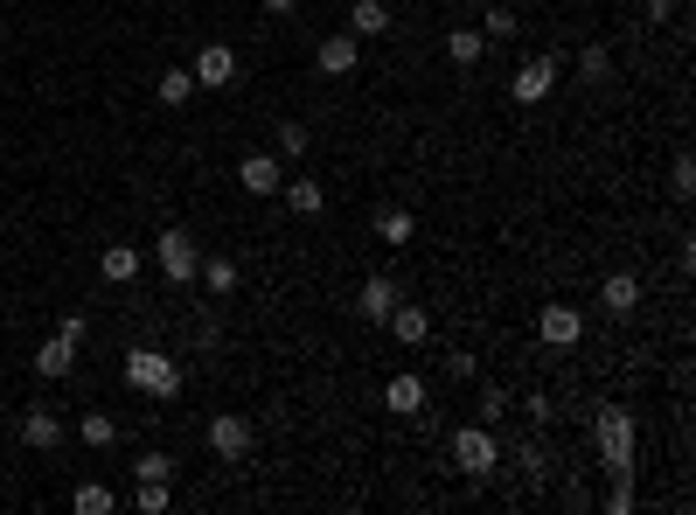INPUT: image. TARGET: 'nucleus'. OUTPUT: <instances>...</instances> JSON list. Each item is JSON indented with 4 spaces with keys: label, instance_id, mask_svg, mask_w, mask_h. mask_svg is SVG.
<instances>
[{
    "label": "nucleus",
    "instance_id": "f257e3e1",
    "mask_svg": "<svg viewBox=\"0 0 696 515\" xmlns=\"http://www.w3.org/2000/svg\"><path fill=\"white\" fill-rule=\"evenodd\" d=\"M126 384L140 397H154V405H175L181 397V362L161 355V349H126Z\"/></svg>",
    "mask_w": 696,
    "mask_h": 515
},
{
    "label": "nucleus",
    "instance_id": "f03ea898",
    "mask_svg": "<svg viewBox=\"0 0 696 515\" xmlns=\"http://www.w3.org/2000/svg\"><path fill=\"white\" fill-rule=\"evenodd\" d=\"M592 446H599V467H606L613 481H627V473H634V418L620 411V405H599Z\"/></svg>",
    "mask_w": 696,
    "mask_h": 515
},
{
    "label": "nucleus",
    "instance_id": "7ed1b4c3",
    "mask_svg": "<svg viewBox=\"0 0 696 515\" xmlns=\"http://www.w3.org/2000/svg\"><path fill=\"white\" fill-rule=\"evenodd\" d=\"M453 467L467 473V481H495L502 473V438H495V425H460L453 432Z\"/></svg>",
    "mask_w": 696,
    "mask_h": 515
},
{
    "label": "nucleus",
    "instance_id": "20e7f679",
    "mask_svg": "<svg viewBox=\"0 0 696 515\" xmlns=\"http://www.w3.org/2000/svg\"><path fill=\"white\" fill-rule=\"evenodd\" d=\"M202 446H210L223 467H237V460H251V446H258V425H251L244 411H216L210 425H202Z\"/></svg>",
    "mask_w": 696,
    "mask_h": 515
},
{
    "label": "nucleus",
    "instance_id": "39448f33",
    "mask_svg": "<svg viewBox=\"0 0 696 515\" xmlns=\"http://www.w3.org/2000/svg\"><path fill=\"white\" fill-rule=\"evenodd\" d=\"M557 84H564V63H557L551 49H543V56H522V63H516V78H509V98H516V105H543Z\"/></svg>",
    "mask_w": 696,
    "mask_h": 515
},
{
    "label": "nucleus",
    "instance_id": "423d86ee",
    "mask_svg": "<svg viewBox=\"0 0 696 515\" xmlns=\"http://www.w3.org/2000/svg\"><path fill=\"white\" fill-rule=\"evenodd\" d=\"M154 258H161V279L167 285H196V272H202V244L188 237V231H161L154 237Z\"/></svg>",
    "mask_w": 696,
    "mask_h": 515
},
{
    "label": "nucleus",
    "instance_id": "0eeeda50",
    "mask_svg": "<svg viewBox=\"0 0 696 515\" xmlns=\"http://www.w3.org/2000/svg\"><path fill=\"white\" fill-rule=\"evenodd\" d=\"M536 341H543V349H578V341H586V314L564 307V300H543V314H536Z\"/></svg>",
    "mask_w": 696,
    "mask_h": 515
},
{
    "label": "nucleus",
    "instance_id": "6e6552de",
    "mask_svg": "<svg viewBox=\"0 0 696 515\" xmlns=\"http://www.w3.org/2000/svg\"><path fill=\"white\" fill-rule=\"evenodd\" d=\"M188 78H196V91H231L237 84V49L231 43H202L196 63H188Z\"/></svg>",
    "mask_w": 696,
    "mask_h": 515
},
{
    "label": "nucleus",
    "instance_id": "1a4fd4ad",
    "mask_svg": "<svg viewBox=\"0 0 696 515\" xmlns=\"http://www.w3.org/2000/svg\"><path fill=\"white\" fill-rule=\"evenodd\" d=\"M398 300H404V293H398V279H390V272H369V279H363V293H355V314H363L369 328H384Z\"/></svg>",
    "mask_w": 696,
    "mask_h": 515
},
{
    "label": "nucleus",
    "instance_id": "9d476101",
    "mask_svg": "<svg viewBox=\"0 0 696 515\" xmlns=\"http://www.w3.org/2000/svg\"><path fill=\"white\" fill-rule=\"evenodd\" d=\"M279 182H286L279 154H244L237 161V188H244V196H279Z\"/></svg>",
    "mask_w": 696,
    "mask_h": 515
},
{
    "label": "nucleus",
    "instance_id": "9b49d317",
    "mask_svg": "<svg viewBox=\"0 0 696 515\" xmlns=\"http://www.w3.org/2000/svg\"><path fill=\"white\" fill-rule=\"evenodd\" d=\"M314 63H321V78H355V63H363V43H355V35H321Z\"/></svg>",
    "mask_w": 696,
    "mask_h": 515
},
{
    "label": "nucleus",
    "instance_id": "f8f14e48",
    "mask_svg": "<svg viewBox=\"0 0 696 515\" xmlns=\"http://www.w3.org/2000/svg\"><path fill=\"white\" fill-rule=\"evenodd\" d=\"M384 328L398 335L404 349H425V341H432V314L418 307V300H398V307H390V320H384Z\"/></svg>",
    "mask_w": 696,
    "mask_h": 515
},
{
    "label": "nucleus",
    "instance_id": "ddd939ff",
    "mask_svg": "<svg viewBox=\"0 0 696 515\" xmlns=\"http://www.w3.org/2000/svg\"><path fill=\"white\" fill-rule=\"evenodd\" d=\"M70 370H78V341H70V335H49L43 349H35V376H43V384H63Z\"/></svg>",
    "mask_w": 696,
    "mask_h": 515
},
{
    "label": "nucleus",
    "instance_id": "4468645a",
    "mask_svg": "<svg viewBox=\"0 0 696 515\" xmlns=\"http://www.w3.org/2000/svg\"><path fill=\"white\" fill-rule=\"evenodd\" d=\"M140 265H146L140 244H105V251H98V279H105V285H133Z\"/></svg>",
    "mask_w": 696,
    "mask_h": 515
},
{
    "label": "nucleus",
    "instance_id": "2eb2a0df",
    "mask_svg": "<svg viewBox=\"0 0 696 515\" xmlns=\"http://www.w3.org/2000/svg\"><path fill=\"white\" fill-rule=\"evenodd\" d=\"M384 411H398V418H418V411H425V376L398 370V376L384 384Z\"/></svg>",
    "mask_w": 696,
    "mask_h": 515
},
{
    "label": "nucleus",
    "instance_id": "dca6fc26",
    "mask_svg": "<svg viewBox=\"0 0 696 515\" xmlns=\"http://www.w3.org/2000/svg\"><path fill=\"white\" fill-rule=\"evenodd\" d=\"M599 307L627 320L634 307H641V279H634V272H606V279H599Z\"/></svg>",
    "mask_w": 696,
    "mask_h": 515
},
{
    "label": "nucleus",
    "instance_id": "f3484780",
    "mask_svg": "<svg viewBox=\"0 0 696 515\" xmlns=\"http://www.w3.org/2000/svg\"><path fill=\"white\" fill-rule=\"evenodd\" d=\"M349 35H355V43H384V35H390V8H384V0H355V8H349Z\"/></svg>",
    "mask_w": 696,
    "mask_h": 515
},
{
    "label": "nucleus",
    "instance_id": "a211bd4d",
    "mask_svg": "<svg viewBox=\"0 0 696 515\" xmlns=\"http://www.w3.org/2000/svg\"><path fill=\"white\" fill-rule=\"evenodd\" d=\"M22 446L56 453V446H63V418H56V411H28V418H22Z\"/></svg>",
    "mask_w": 696,
    "mask_h": 515
},
{
    "label": "nucleus",
    "instance_id": "6ab92c4d",
    "mask_svg": "<svg viewBox=\"0 0 696 515\" xmlns=\"http://www.w3.org/2000/svg\"><path fill=\"white\" fill-rule=\"evenodd\" d=\"M481 56H487V35L481 28H453V35H446V63H453V70H474Z\"/></svg>",
    "mask_w": 696,
    "mask_h": 515
},
{
    "label": "nucleus",
    "instance_id": "aec40b11",
    "mask_svg": "<svg viewBox=\"0 0 696 515\" xmlns=\"http://www.w3.org/2000/svg\"><path fill=\"white\" fill-rule=\"evenodd\" d=\"M279 196H286L293 216H321V209H328V188L321 182H279Z\"/></svg>",
    "mask_w": 696,
    "mask_h": 515
},
{
    "label": "nucleus",
    "instance_id": "412c9836",
    "mask_svg": "<svg viewBox=\"0 0 696 515\" xmlns=\"http://www.w3.org/2000/svg\"><path fill=\"white\" fill-rule=\"evenodd\" d=\"M202 285H210V300H231L237 293V258H202Z\"/></svg>",
    "mask_w": 696,
    "mask_h": 515
},
{
    "label": "nucleus",
    "instance_id": "4be33fe9",
    "mask_svg": "<svg viewBox=\"0 0 696 515\" xmlns=\"http://www.w3.org/2000/svg\"><path fill=\"white\" fill-rule=\"evenodd\" d=\"M376 237H384V244H411V237H418V216H411V209H376Z\"/></svg>",
    "mask_w": 696,
    "mask_h": 515
},
{
    "label": "nucleus",
    "instance_id": "5701e85b",
    "mask_svg": "<svg viewBox=\"0 0 696 515\" xmlns=\"http://www.w3.org/2000/svg\"><path fill=\"white\" fill-rule=\"evenodd\" d=\"M70 508H78V515H111V508H119V494H111L105 481H84L78 494H70Z\"/></svg>",
    "mask_w": 696,
    "mask_h": 515
},
{
    "label": "nucleus",
    "instance_id": "b1692460",
    "mask_svg": "<svg viewBox=\"0 0 696 515\" xmlns=\"http://www.w3.org/2000/svg\"><path fill=\"white\" fill-rule=\"evenodd\" d=\"M154 98H161V105H188V98H196V78H188V70H161V78H154Z\"/></svg>",
    "mask_w": 696,
    "mask_h": 515
},
{
    "label": "nucleus",
    "instance_id": "393cba45",
    "mask_svg": "<svg viewBox=\"0 0 696 515\" xmlns=\"http://www.w3.org/2000/svg\"><path fill=\"white\" fill-rule=\"evenodd\" d=\"M78 438H84V446H91V453H105V446H111V438H119V425H111V418H105V411H84V418H78Z\"/></svg>",
    "mask_w": 696,
    "mask_h": 515
},
{
    "label": "nucleus",
    "instance_id": "a878e982",
    "mask_svg": "<svg viewBox=\"0 0 696 515\" xmlns=\"http://www.w3.org/2000/svg\"><path fill=\"white\" fill-rule=\"evenodd\" d=\"M578 78H586V84H606V78H613L606 43H586V49H578Z\"/></svg>",
    "mask_w": 696,
    "mask_h": 515
},
{
    "label": "nucleus",
    "instance_id": "bb28decb",
    "mask_svg": "<svg viewBox=\"0 0 696 515\" xmlns=\"http://www.w3.org/2000/svg\"><path fill=\"white\" fill-rule=\"evenodd\" d=\"M516 28H522V14H516V8H487V22H481V35H487V43H509Z\"/></svg>",
    "mask_w": 696,
    "mask_h": 515
},
{
    "label": "nucleus",
    "instance_id": "cd10ccee",
    "mask_svg": "<svg viewBox=\"0 0 696 515\" xmlns=\"http://www.w3.org/2000/svg\"><path fill=\"white\" fill-rule=\"evenodd\" d=\"M509 411H516V397L502 390V384H487V390H481V425H502Z\"/></svg>",
    "mask_w": 696,
    "mask_h": 515
},
{
    "label": "nucleus",
    "instance_id": "c85d7f7f",
    "mask_svg": "<svg viewBox=\"0 0 696 515\" xmlns=\"http://www.w3.org/2000/svg\"><path fill=\"white\" fill-rule=\"evenodd\" d=\"M669 196H675V202L696 196V161H689V154H675V167H669Z\"/></svg>",
    "mask_w": 696,
    "mask_h": 515
},
{
    "label": "nucleus",
    "instance_id": "c756f323",
    "mask_svg": "<svg viewBox=\"0 0 696 515\" xmlns=\"http://www.w3.org/2000/svg\"><path fill=\"white\" fill-rule=\"evenodd\" d=\"M307 140H314V132L299 126V119H286V126H279V161H299V154H307Z\"/></svg>",
    "mask_w": 696,
    "mask_h": 515
},
{
    "label": "nucleus",
    "instance_id": "7c9ffc66",
    "mask_svg": "<svg viewBox=\"0 0 696 515\" xmlns=\"http://www.w3.org/2000/svg\"><path fill=\"white\" fill-rule=\"evenodd\" d=\"M167 502H175V494H167V481H140V494H133L140 515H167Z\"/></svg>",
    "mask_w": 696,
    "mask_h": 515
},
{
    "label": "nucleus",
    "instance_id": "2f4dec72",
    "mask_svg": "<svg viewBox=\"0 0 696 515\" xmlns=\"http://www.w3.org/2000/svg\"><path fill=\"white\" fill-rule=\"evenodd\" d=\"M133 481H175V460H167V453H140V460H133Z\"/></svg>",
    "mask_w": 696,
    "mask_h": 515
},
{
    "label": "nucleus",
    "instance_id": "473e14b6",
    "mask_svg": "<svg viewBox=\"0 0 696 515\" xmlns=\"http://www.w3.org/2000/svg\"><path fill=\"white\" fill-rule=\"evenodd\" d=\"M516 467L522 473H530V481L543 488V481H551V453H543V446H516Z\"/></svg>",
    "mask_w": 696,
    "mask_h": 515
},
{
    "label": "nucleus",
    "instance_id": "72a5a7b5",
    "mask_svg": "<svg viewBox=\"0 0 696 515\" xmlns=\"http://www.w3.org/2000/svg\"><path fill=\"white\" fill-rule=\"evenodd\" d=\"M522 411H530L536 425H557V405H551V397H543V390H530V397H522Z\"/></svg>",
    "mask_w": 696,
    "mask_h": 515
},
{
    "label": "nucleus",
    "instance_id": "f704fd0d",
    "mask_svg": "<svg viewBox=\"0 0 696 515\" xmlns=\"http://www.w3.org/2000/svg\"><path fill=\"white\" fill-rule=\"evenodd\" d=\"M56 335H70V341H78V349H84V335H91V320H84V314H63V328H56Z\"/></svg>",
    "mask_w": 696,
    "mask_h": 515
},
{
    "label": "nucleus",
    "instance_id": "c9c22d12",
    "mask_svg": "<svg viewBox=\"0 0 696 515\" xmlns=\"http://www.w3.org/2000/svg\"><path fill=\"white\" fill-rule=\"evenodd\" d=\"M606 508H613V515H627V508H634V488H627V481H613V494H606Z\"/></svg>",
    "mask_w": 696,
    "mask_h": 515
},
{
    "label": "nucleus",
    "instance_id": "e433bc0d",
    "mask_svg": "<svg viewBox=\"0 0 696 515\" xmlns=\"http://www.w3.org/2000/svg\"><path fill=\"white\" fill-rule=\"evenodd\" d=\"M675 14V0H648V22H669Z\"/></svg>",
    "mask_w": 696,
    "mask_h": 515
},
{
    "label": "nucleus",
    "instance_id": "4c0bfd02",
    "mask_svg": "<svg viewBox=\"0 0 696 515\" xmlns=\"http://www.w3.org/2000/svg\"><path fill=\"white\" fill-rule=\"evenodd\" d=\"M258 8H266V14H293L299 0H258Z\"/></svg>",
    "mask_w": 696,
    "mask_h": 515
}]
</instances>
